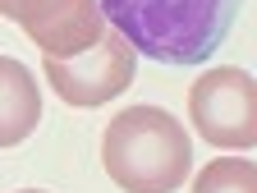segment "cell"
<instances>
[{
  "label": "cell",
  "instance_id": "6da1fadb",
  "mask_svg": "<svg viewBox=\"0 0 257 193\" xmlns=\"http://www.w3.org/2000/svg\"><path fill=\"white\" fill-rule=\"evenodd\" d=\"M243 0H101V19L156 64H202L230 37Z\"/></svg>",
  "mask_w": 257,
  "mask_h": 193
},
{
  "label": "cell",
  "instance_id": "7a4b0ae2",
  "mask_svg": "<svg viewBox=\"0 0 257 193\" xmlns=\"http://www.w3.org/2000/svg\"><path fill=\"white\" fill-rule=\"evenodd\" d=\"M101 166L124 193H175L193 170V143L170 111L128 106L101 134Z\"/></svg>",
  "mask_w": 257,
  "mask_h": 193
},
{
  "label": "cell",
  "instance_id": "3957f363",
  "mask_svg": "<svg viewBox=\"0 0 257 193\" xmlns=\"http://www.w3.org/2000/svg\"><path fill=\"white\" fill-rule=\"evenodd\" d=\"M188 120L211 147L248 152L257 143V78L239 64L207 69L188 87Z\"/></svg>",
  "mask_w": 257,
  "mask_h": 193
},
{
  "label": "cell",
  "instance_id": "277c9868",
  "mask_svg": "<svg viewBox=\"0 0 257 193\" xmlns=\"http://www.w3.org/2000/svg\"><path fill=\"white\" fill-rule=\"evenodd\" d=\"M138 74V51L128 46L115 28L101 32V42L78 51V55H55L46 60V83L64 106H106L110 96H119Z\"/></svg>",
  "mask_w": 257,
  "mask_h": 193
},
{
  "label": "cell",
  "instance_id": "5b68a950",
  "mask_svg": "<svg viewBox=\"0 0 257 193\" xmlns=\"http://www.w3.org/2000/svg\"><path fill=\"white\" fill-rule=\"evenodd\" d=\"M14 23L46 60L78 55V51L96 46L106 32V19H101L96 0H28Z\"/></svg>",
  "mask_w": 257,
  "mask_h": 193
},
{
  "label": "cell",
  "instance_id": "8992f818",
  "mask_svg": "<svg viewBox=\"0 0 257 193\" xmlns=\"http://www.w3.org/2000/svg\"><path fill=\"white\" fill-rule=\"evenodd\" d=\"M37 124H42L37 78L14 55H0V152L19 147L28 134H37Z\"/></svg>",
  "mask_w": 257,
  "mask_h": 193
},
{
  "label": "cell",
  "instance_id": "52a82bcc",
  "mask_svg": "<svg viewBox=\"0 0 257 193\" xmlns=\"http://www.w3.org/2000/svg\"><path fill=\"white\" fill-rule=\"evenodd\" d=\"M193 193H257V166L243 156H216L198 170Z\"/></svg>",
  "mask_w": 257,
  "mask_h": 193
},
{
  "label": "cell",
  "instance_id": "ba28073f",
  "mask_svg": "<svg viewBox=\"0 0 257 193\" xmlns=\"http://www.w3.org/2000/svg\"><path fill=\"white\" fill-rule=\"evenodd\" d=\"M23 5H28V0H0V14H5V19H19Z\"/></svg>",
  "mask_w": 257,
  "mask_h": 193
},
{
  "label": "cell",
  "instance_id": "9c48e42d",
  "mask_svg": "<svg viewBox=\"0 0 257 193\" xmlns=\"http://www.w3.org/2000/svg\"><path fill=\"white\" fill-rule=\"evenodd\" d=\"M19 193H46V188H19Z\"/></svg>",
  "mask_w": 257,
  "mask_h": 193
}]
</instances>
